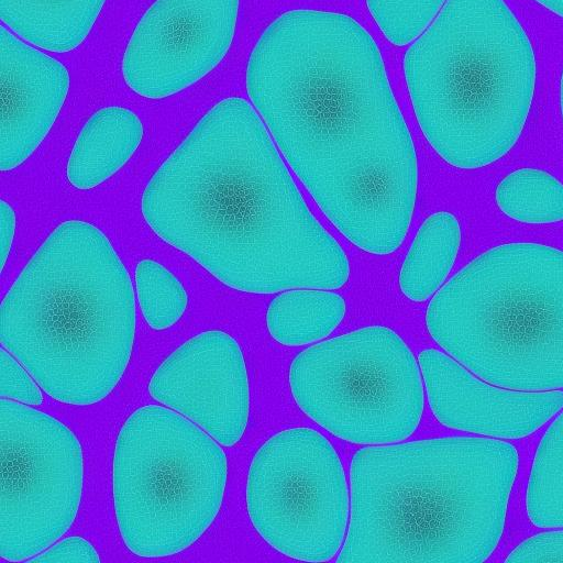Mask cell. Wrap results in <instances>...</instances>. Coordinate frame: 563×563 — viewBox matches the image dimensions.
Returning <instances> with one entry per match:
<instances>
[{"label":"cell","mask_w":563,"mask_h":563,"mask_svg":"<svg viewBox=\"0 0 563 563\" xmlns=\"http://www.w3.org/2000/svg\"><path fill=\"white\" fill-rule=\"evenodd\" d=\"M246 89L333 225L363 251H396L416 205L417 156L368 32L343 13L287 11L256 42Z\"/></svg>","instance_id":"cell-1"},{"label":"cell","mask_w":563,"mask_h":563,"mask_svg":"<svg viewBox=\"0 0 563 563\" xmlns=\"http://www.w3.org/2000/svg\"><path fill=\"white\" fill-rule=\"evenodd\" d=\"M150 228L227 286L271 294L349 279L339 243L311 214L244 99L212 107L146 185Z\"/></svg>","instance_id":"cell-2"},{"label":"cell","mask_w":563,"mask_h":563,"mask_svg":"<svg viewBox=\"0 0 563 563\" xmlns=\"http://www.w3.org/2000/svg\"><path fill=\"white\" fill-rule=\"evenodd\" d=\"M518 453L470 437L367 446L351 462L339 562L477 563L496 549Z\"/></svg>","instance_id":"cell-3"},{"label":"cell","mask_w":563,"mask_h":563,"mask_svg":"<svg viewBox=\"0 0 563 563\" xmlns=\"http://www.w3.org/2000/svg\"><path fill=\"white\" fill-rule=\"evenodd\" d=\"M130 276L101 230L60 223L2 300L0 338L52 398H106L130 362L135 335Z\"/></svg>","instance_id":"cell-4"},{"label":"cell","mask_w":563,"mask_h":563,"mask_svg":"<svg viewBox=\"0 0 563 563\" xmlns=\"http://www.w3.org/2000/svg\"><path fill=\"white\" fill-rule=\"evenodd\" d=\"M404 73L430 145L449 164L472 169L497 161L518 140L536 58L504 0H448L408 48Z\"/></svg>","instance_id":"cell-5"},{"label":"cell","mask_w":563,"mask_h":563,"mask_svg":"<svg viewBox=\"0 0 563 563\" xmlns=\"http://www.w3.org/2000/svg\"><path fill=\"white\" fill-rule=\"evenodd\" d=\"M431 336L486 382L526 391L563 387V251L495 246L432 298Z\"/></svg>","instance_id":"cell-6"},{"label":"cell","mask_w":563,"mask_h":563,"mask_svg":"<svg viewBox=\"0 0 563 563\" xmlns=\"http://www.w3.org/2000/svg\"><path fill=\"white\" fill-rule=\"evenodd\" d=\"M207 432L156 405L134 410L114 445L113 506L125 547L142 558L177 554L219 514L227 457Z\"/></svg>","instance_id":"cell-7"},{"label":"cell","mask_w":563,"mask_h":563,"mask_svg":"<svg viewBox=\"0 0 563 563\" xmlns=\"http://www.w3.org/2000/svg\"><path fill=\"white\" fill-rule=\"evenodd\" d=\"M301 410L345 441L383 444L410 437L423 410L417 362L393 330L372 325L300 352L289 368Z\"/></svg>","instance_id":"cell-8"},{"label":"cell","mask_w":563,"mask_h":563,"mask_svg":"<svg viewBox=\"0 0 563 563\" xmlns=\"http://www.w3.org/2000/svg\"><path fill=\"white\" fill-rule=\"evenodd\" d=\"M246 506L255 530L278 552L309 562L332 559L349 515L345 475L332 444L310 428L271 437L252 460Z\"/></svg>","instance_id":"cell-9"},{"label":"cell","mask_w":563,"mask_h":563,"mask_svg":"<svg viewBox=\"0 0 563 563\" xmlns=\"http://www.w3.org/2000/svg\"><path fill=\"white\" fill-rule=\"evenodd\" d=\"M0 452V556L27 561L55 543L77 516L81 445L56 418L1 398Z\"/></svg>","instance_id":"cell-10"},{"label":"cell","mask_w":563,"mask_h":563,"mask_svg":"<svg viewBox=\"0 0 563 563\" xmlns=\"http://www.w3.org/2000/svg\"><path fill=\"white\" fill-rule=\"evenodd\" d=\"M240 0H155L126 45L122 74L137 95L161 99L209 74L225 56Z\"/></svg>","instance_id":"cell-11"},{"label":"cell","mask_w":563,"mask_h":563,"mask_svg":"<svg viewBox=\"0 0 563 563\" xmlns=\"http://www.w3.org/2000/svg\"><path fill=\"white\" fill-rule=\"evenodd\" d=\"M148 391L224 446L245 431L247 372L239 343L227 332L205 331L178 346L155 369Z\"/></svg>","instance_id":"cell-12"},{"label":"cell","mask_w":563,"mask_h":563,"mask_svg":"<svg viewBox=\"0 0 563 563\" xmlns=\"http://www.w3.org/2000/svg\"><path fill=\"white\" fill-rule=\"evenodd\" d=\"M430 408L446 427L504 439L527 437L563 408V391L501 389L440 351L419 355Z\"/></svg>","instance_id":"cell-13"},{"label":"cell","mask_w":563,"mask_h":563,"mask_svg":"<svg viewBox=\"0 0 563 563\" xmlns=\"http://www.w3.org/2000/svg\"><path fill=\"white\" fill-rule=\"evenodd\" d=\"M0 169L21 165L55 122L69 88L66 67L0 29Z\"/></svg>","instance_id":"cell-14"},{"label":"cell","mask_w":563,"mask_h":563,"mask_svg":"<svg viewBox=\"0 0 563 563\" xmlns=\"http://www.w3.org/2000/svg\"><path fill=\"white\" fill-rule=\"evenodd\" d=\"M143 125L130 109L111 106L93 113L71 150L67 179L77 189H91L115 174L134 154Z\"/></svg>","instance_id":"cell-15"},{"label":"cell","mask_w":563,"mask_h":563,"mask_svg":"<svg viewBox=\"0 0 563 563\" xmlns=\"http://www.w3.org/2000/svg\"><path fill=\"white\" fill-rule=\"evenodd\" d=\"M106 0H0L2 22L26 42L51 52L78 47Z\"/></svg>","instance_id":"cell-16"},{"label":"cell","mask_w":563,"mask_h":563,"mask_svg":"<svg viewBox=\"0 0 563 563\" xmlns=\"http://www.w3.org/2000/svg\"><path fill=\"white\" fill-rule=\"evenodd\" d=\"M461 242L457 219L449 212L431 214L420 227L399 274V286L413 301L429 298L448 276Z\"/></svg>","instance_id":"cell-17"},{"label":"cell","mask_w":563,"mask_h":563,"mask_svg":"<svg viewBox=\"0 0 563 563\" xmlns=\"http://www.w3.org/2000/svg\"><path fill=\"white\" fill-rule=\"evenodd\" d=\"M317 289L290 290L272 300L266 322L277 342L289 346L316 342L340 324L345 313L344 299Z\"/></svg>","instance_id":"cell-18"},{"label":"cell","mask_w":563,"mask_h":563,"mask_svg":"<svg viewBox=\"0 0 563 563\" xmlns=\"http://www.w3.org/2000/svg\"><path fill=\"white\" fill-rule=\"evenodd\" d=\"M526 507L533 525L563 527V412L549 427L538 446Z\"/></svg>","instance_id":"cell-19"},{"label":"cell","mask_w":563,"mask_h":563,"mask_svg":"<svg viewBox=\"0 0 563 563\" xmlns=\"http://www.w3.org/2000/svg\"><path fill=\"white\" fill-rule=\"evenodd\" d=\"M496 202L508 217L526 223L563 220V185L547 172L521 168L497 186Z\"/></svg>","instance_id":"cell-20"},{"label":"cell","mask_w":563,"mask_h":563,"mask_svg":"<svg viewBox=\"0 0 563 563\" xmlns=\"http://www.w3.org/2000/svg\"><path fill=\"white\" fill-rule=\"evenodd\" d=\"M135 284L143 317L152 329H167L181 318L187 308V292L166 267L153 260L140 261Z\"/></svg>","instance_id":"cell-21"},{"label":"cell","mask_w":563,"mask_h":563,"mask_svg":"<svg viewBox=\"0 0 563 563\" xmlns=\"http://www.w3.org/2000/svg\"><path fill=\"white\" fill-rule=\"evenodd\" d=\"M446 0H366L373 19L395 45H406L416 40Z\"/></svg>","instance_id":"cell-22"},{"label":"cell","mask_w":563,"mask_h":563,"mask_svg":"<svg viewBox=\"0 0 563 563\" xmlns=\"http://www.w3.org/2000/svg\"><path fill=\"white\" fill-rule=\"evenodd\" d=\"M0 363L1 398H8L29 405H41L43 396L40 388L4 347L1 349L0 352Z\"/></svg>","instance_id":"cell-23"},{"label":"cell","mask_w":563,"mask_h":563,"mask_svg":"<svg viewBox=\"0 0 563 563\" xmlns=\"http://www.w3.org/2000/svg\"><path fill=\"white\" fill-rule=\"evenodd\" d=\"M506 562H563V530L525 540L508 554Z\"/></svg>","instance_id":"cell-24"},{"label":"cell","mask_w":563,"mask_h":563,"mask_svg":"<svg viewBox=\"0 0 563 563\" xmlns=\"http://www.w3.org/2000/svg\"><path fill=\"white\" fill-rule=\"evenodd\" d=\"M27 561L41 563L100 562V558L88 540L75 536L56 542Z\"/></svg>","instance_id":"cell-25"},{"label":"cell","mask_w":563,"mask_h":563,"mask_svg":"<svg viewBox=\"0 0 563 563\" xmlns=\"http://www.w3.org/2000/svg\"><path fill=\"white\" fill-rule=\"evenodd\" d=\"M15 230V213L3 199L0 201V258L1 269L9 255Z\"/></svg>","instance_id":"cell-26"},{"label":"cell","mask_w":563,"mask_h":563,"mask_svg":"<svg viewBox=\"0 0 563 563\" xmlns=\"http://www.w3.org/2000/svg\"><path fill=\"white\" fill-rule=\"evenodd\" d=\"M536 1L563 18V0H536Z\"/></svg>","instance_id":"cell-27"},{"label":"cell","mask_w":563,"mask_h":563,"mask_svg":"<svg viewBox=\"0 0 563 563\" xmlns=\"http://www.w3.org/2000/svg\"><path fill=\"white\" fill-rule=\"evenodd\" d=\"M561 107H562V114H563V71L561 77Z\"/></svg>","instance_id":"cell-28"}]
</instances>
